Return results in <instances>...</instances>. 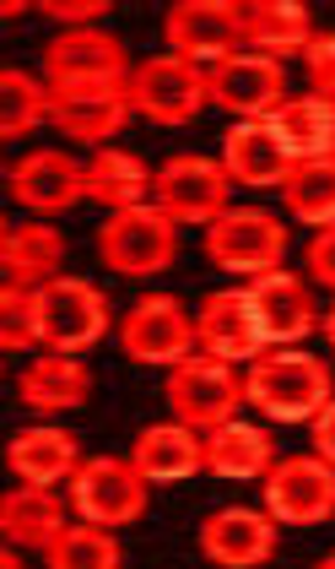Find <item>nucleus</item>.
Returning <instances> with one entry per match:
<instances>
[{"mask_svg": "<svg viewBox=\"0 0 335 569\" xmlns=\"http://www.w3.org/2000/svg\"><path fill=\"white\" fill-rule=\"evenodd\" d=\"M109 331V299L82 277H54L39 288V342L54 352H82Z\"/></svg>", "mask_w": 335, "mask_h": 569, "instance_id": "8", "label": "nucleus"}, {"mask_svg": "<svg viewBox=\"0 0 335 569\" xmlns=\"http://www.w3.org/2000/svg\"><path fill=\"white\" fill-rule=\"evenodd\" d=\"M206 98L216 109H227V114L265 120V114L287 98V71H282V60H271V54L238 49V54L216 60L206 71Z\"/></svg>", "mask_w": 335, "mask_h": 569, "instance_id": "11", "label": "nucleus"}, {"mask_svg": "<svg viewBox=\"0 0 335 569\" xmlns=\"http://www.w3.org/2000/svg\"><path fill=\"white\" fill-rule=\"evenodd\" d=\"M282 256H287V228L260 207H227L206 228V261L222 271L260 277V271H276Z\"/></svg>", "mask_w": 335, "mask_h": 569, "instance_id": "4", "label": "nucleus"}, {"mask_svg": "<svg viewBox=\"0 0 335 569\" xmlns=\"http://www.w3.org/2000/svg\"><path fill=\"white\" fill-rule=\"evenodd\" d=\"M130 461L141 467L146 482H179V478H195L206 467V439H195L190 423H152L135 435V450Z\"/></svg>", "mask_w": 335, "mask_h": 569, "instance_id": "21", "label": "nucleus"}, {"mask_svg": "<svg viewBox=\"0 0 335 569\" xmlns=\"http://www.w3.org/2000/svg\"><path fill=\"white\" fill-rule=\"evenodd\" d=\"M265 510L287 526H319L335 516V467L314 456H287L265 472Z\"/></svg>", "mask_w": 335, "mask_h": 569, "instance_id": "10", "label": "nucleus"}, {"mask_svg": "<svg viewBox=\"0 0 335 569\" xmlns=\"http://www.w3.org/2000/svg\"><path fill=\"white\" fill-rule=\"evenodd\" d=\"M120 542L109 537V526L98 521H77L65 526L49 548H43V565L49 569H120Z\"/></svg>", "mask_w": 335, "mask_h": 569, "instance_id": "30", "label": "nucleus"}, {"mask_svg": "<svg viewBox=\"0 0 335 569\" xmlns=\"http://www.w3.org/2000/svg\"><path fill=\"white\" fill-rule=\"evenodd\" d=\"M98 256L120 277H158L179 256V222L158 207H125L98 228Z\"/></svg>", "mask_w": 335, "mask_h": 569, "instance_id": "2", "label": "nucleus"}, {"mask_svg": "<svg viewBox=\"0 0 335 569\" xmlns=\"http://www.w3.org/2000/svg\"><path fill=\"white\" fill-rule=\"evenodd\" d=\"M39 120H49V88L33 82L28 71L6 66V77H0V136L17 141L22 131H33Z\"/></svg>", "mask_w": 335, "mask_h": 569, "instance_id": "31", "label": "nucleus"}, {"mask_svg": "<svg viewBox=\"0 0 335 569\" xmlns=\"http://www.w3.org/2000/svg\"><path fill=\"white\" fill-rule=\"evenodd\" d=\"M250 309L254 320H260V331H265V342H303L308 331H314V293L297 282L293 271H260L250 277Z\"/></svg>", "mask_w": 335, "mask_h": 569, "instance_id": "18", "label": "nucleus"}, {"mask_svg": "<svg viewBox=\"0 0 335 569\" xmlns=\"http://www.w3.org/2000/svg\"><path fill=\"white\" fill-rule=\"evenodd\" d=\"M39 11H43V17H54V22H71V28H82V22L109 17V0H43Z\"/></svg>", "mask_w": 335, "mask_h": 569, "instance_id": "34", "label": "nucleus"}, {"mask_svg": "<svg viewBox=\"0 0 335 569\" xmlns=\"http://www.w3.org/2000/svg\"><path fill=\"white\" fill-rule=\"evenodd\" d=\"M244 401L276 423H303L331 401V369L308 352H260L244 375Z\"/></svg>", "mask_w": 335, "mask_h": 569, "instance_id": "1", "label": "nucleus"}, {"mask_svg": "<svg viewBox=\"0 0 335 569\" xmlns=\"http://www.w3.org/2000/svg\"><path fill=\"white\" fill-rule=\"evenodd\" d=\"M238 17H244V44L254 54L282 60V54H297V49L314 44L308 6H293V0H250V6H238Z\"/></svg>", "mask_w": 335, "mask_h": 569, "instance_id": "23", "label": "nucleus"}, {"mask_svg": "<svg viewBox=\"0 0 335 569\" xmlns=\"http://www.w3.org/2000/svg\"><path fill=\"white\" fill-rule=\"evenodd\" d=\"M17 396L33 412H71V407H82L87 396H92V375L71 352H54V358H39L33 369H22Z\"/></svg>", "mask_w": 335, "mask_h": 569, "instance_id": "26", "label": "nucleus"}, {"mask_svg": "<svg viewBox=\"0 0 335 569\" xmlns=\"http://www.w3.org/2000/svg\"><path fill=\"white\" fill-rule=\"evenodd\" d=\"M308 277H314L319 288H335V222L319 228V239L308 244Z\"/></svg>", "mask_w": 335, "mask_h": 569, "instance_id": "35", "label": "nucleus"}, {"mask_svg": "<svg viewBox=\"0 0 335 569\" xmlns=\"http://www.w3.org/2000/svg\"><path fill=\"white\" fill-rule=\"evenodd\" d=\"M325 337H331V342H335V309H331V315H325Z\"/></svg>", "mask_w": 335, "mask_h": 569, "instance_id": "37", "label": "nucleus"}, {"mask_svg": "<svg viewBox=\"0 0 335 569\" xmlns=\"http://www.w3.org/2000/svg\"><path fill=\"white\" fill-rule=\"evenodd\" d=\"M6 467L22 482H39V488H54L60 478H71L82 467V450L65 429H22V435L6 445Z\"/></svg>", "mask_w": 335, "mask_h": 569, "instance_id": "24", "label": "nucleus"}, {"mask_svg": "<svg viewBox=\"0 0 335 569\" xmlns=\"http://www.w3.org/2000/svg\"><path fill=\"white\" fill-rule=\"evenodd\" d=\"M6 190L33 212H65L87 196V169L65 152H28L6 169Z\"/></svg>", "mask_w": 335, "mask_h": 569, "instance_id": "15", "label": "nucleus"}, {"mask_svg": "<svg viewBox=\"0 0 335 569\" xmlns=\"http://www.w3.org/2000/svg\"><path fill=\"white\" fill-rule=\"evenodd\" d=\"M265 126L282 136V147L293 152V163H314V158H335V98H282Z\"/></svg>", "mask_w": 335, "mask_h": 569, "instance_id": "20", "label": "nucleus"}, {"mask_svg": "<svg viewBox=\"0 0 335 569\" xmlns=\"http://www.w3.org/2000/svg\"><path fill=\"white\" fill-rule=\"evenodd\" d=\"M71 510L98 526L141 521V510H146V478H141V467L120 461V456H92V461H82L71 472Z\"/></svg>", "mask_w": 335, "mask_h": 569, "instance_id": "7", "label": "nucleus"}, {"mask_svg": "<svg viewBox=\"0 0 335 569\" xmlns=\"http://www.w3.org/2000/svg\"><path fill=\"white\" fill-rule=\"evenodd\" d=\"M201 553L222 569H254L276 553V516L271 510H250V505H227L206 516L201 526Z\"/></svg>", "mask_w": 335, "mask_h": 569, "instance_id": "14", "label": "nucleus"}, {"mask_svg": "<svg viewBox=\"0 0 335 569\" xmlns=\"http://www.w3.org/2000/svg\"><path fill=\"white\" fill-rule=\"evenodd\" d=\"M163 33L179 60H195L211 71L216 60L238 54L244 17H238V0H179V6H168Z\"/></svg>", "mask_w": 335, "mask_h": 569, "instance_id": "9", "label": "nucleus"}, {"mask_svg": "<svg viewBox=\"0 0 335 569\" xmlns=\"http://www.w3.org/2000/svg\"><path fill=\"white\" fill-rule=\"evenodd\" d=\"M0 266H6V282L17 288H43L60 277V261H65V239L43 222H6L0 233Z\"/></svg>", "mask_w": 335, "mask_h": 569, "instance_id": "22", "label": "nucleus"}, {"mask_svg": "<svg viewBox=\"0 0 335 569\" xmlns=\"http://www.w3.org/2000/svg\"><path fill=\"white\" fill-rule=\"evenodd\" d=\"M222 169H227V179H238L250 190H271V184H287L297 163L265 120H238L222 141Z\"/></svg>", "mask_w": 335, "mask_h": 569, "instance_id": "19", "label": "nucleus"}, {"mask_svg": "<svg viewBox=\"0 0 335 569\" xmlns=\"http://www.w3.org/2000/svg\"><path fill=\"white\" fill-rule=\"evenodd\" d=\"M282 201L297 222L308 228H331L335 222V158H314V163H297L287 184H282Z\"/></svg>", "mask_w": 335, "mask_h": 569, "instance_id": "29", "label": "nucleus"}, {"mask_svg": "<svg viewBox=\"0 0 335 569\" xmlns=\"http://www.w3.org/2000/svg\"><path fill=\"white\" fill-rule=\"evenodd\" d=\"M238 407H244V380L233 375V363H222L211 352L173 363V375H168V412L179 423H190L195 435H211Z\"/></svg>", "mask_w": 335, "mask_h": 569, "instance_id": "3", "label": "nucleus"}, {"mask_svg": "<svg viewBox=\"0 0 335 569\" xmlns=\"http://www.w3.org/2000/svg\"><path fill=\"white\" fill-rule=\"evenodd\" d=\"M146 190H152V174H146V163H141L135 152L103 147V152L87 163V201H103V207L125 212V207H141V201H146Z\"/></svg>", "mask_w": 335, "mask_h": 569, "instance_id": "28", "label": "nucleus"}, {"mask_svg": "<svg viewBox=\"0 0 335 569\" xmlns=\"http://www.w3.org/2000/svg\"><path fill=\"white\" fill-rule=\"evenodd\" d=\"M0 331H6V348L39 342V288L6 282V293H0Z\"/></svg>", "mask_w": 335, "mask_h": 569, "instance_id": "32", "label": "nucleus"}, {"mask_svg": "<svg viewBox=\"0 0 335 569\" xmlns=\"http://www.w3.org/2000/svg\"><path fill=\"white\" fill-rule=\"evenodd\" d=\"M130 114L125 82H54L49 88V120L77 141H109Z\"/></svg>", "mask_w": 335, "mask_h": 569, "instance_id": "12", "label": "nucleus"}, {"mask_svg": "<svg viewBox=\"0 0 335 569\" xmlns=\"http://www.w3.org/2000/svg\"><path fill=\"white\" fill-rule=\"evenodd\" d=\"M303 71L319 98H335V33H314V44L303 49Z\"/></svg>", "mask_w": 335, "mask_h": 569, "instance_id": "33", "label": "nucleus"}, {"mask_svg": "<svg viewBox=\"0 0 335 569\" xmlns=\"http://www.w3.org/2000/svg\"><path fill=\"white\" fill-rule=\"evenodd\" d=\"M0 531H6V542H17V548H49L60 531H65V505L39 488V482H22L17 493H6L0 499Z\"/></svg>", "mask_w": 335, "mask_h": 569, "instance_id": "27", "label": "nucleus"}, {"mask_svg": "<svg viewBox=\"0 0 335 569\" xmlns=\"http://www.w3.org/2000/svg\"><path fill=\"white\" fill-rule=\"evenodd\" d=\"M325 565H331V569H335V553H331V559H325Z\"/></svg>", "mask_w": 335, "mask_h": 569, "instance_id": "38", "label": "nucleus"}, {"mask_svg": "<svg viewBox=\"0 0 335 569\" xmlns=\"http://www.w3.org/2000/svg\"><path fill=\"white\" fill-rule=\"evenodd\" d=\"M308 423H314V450H319V456L335 467V401H325Z\"/></svg>", "mask_w": 335, "mask_h": 569, "instance_id": "36", "label": "nucleus"}, {"mask_svg": "<svg viewBox=\"0 0 335 569\" xmlns=\"http://www.w3.org/2000/svg\"><path fill=\"white\" fill-rule=\"evenodd\" d=\"M43 71H49V88L54 82H130L125 44L98 28H71V33L49 39Z\"/></svg>", "mask_w": 335, "mask_h": 569, "instance_id": "16", "label": "nucleus"}, {"mask_svg": "<svg viewBox=\"0 0 335 569\" xmlns=\"http://www.w3.org/2000/svg\"><path fill=\"white\" fill-rule=\"evenodd\" d=\"M227 169L201 152H179L152 174V207L173 222H216L227 212Z\"/></svg>", "mask_w": 335, "mask_h": 569, "instance_id": "6", "label": "nucleus"}, {"mask_svg": "<svg viewBox=\"0 0 335 569\" xmlns=\"http://www.w3.org/2000/svg\"><path fill=\"white\" fill-rule=\"evenodd\" d=\"M120 348L135 363H179L195 348V320L168 293H146L120 326Z\"/></svg>", "mask_w": 335, "mask_h": 569, "instance_id": "13", "label": "nucleus"}, {"mask_svg": "<svg viewBox=\"0 0 335 569\" xmlns=\"http://www.w3.org/2000/svg\"><path fill=\"white\" fill-rule=\"evenodd\" d=\"M206 467L216 478H265L271 467H276V445L265 429H254L244 418H227V423H216L206 435Z\"/></svg>", "mask_w": 335, "mask_h": 569, "instance_id": "25", "label": "nucleus"}, {"mask_svg": "<svg viewBox=\"0 0 335 569\" xmlns=\"http://www.w3.org/2000/svg\"><path fill=\"white\" fill-rule=\"evenodd\" d=\"M195 342L222 363H254L265 352V331L254 320L250 293L244 288L238 293H211L201 305V320H195Z\"/></svg>", "mask_w": 335, "mask_h": 569, "instance_id": "17", "label": "nucleus"}, {"mask_svg": "<svg viewBox=\"0 0 335 569\" xmlns=\"http://www.w3.org/2000/svg\"><path fill=\"white\" fill-rule=\"evenodd\" d=\"M125 88L135 114H146L158 126H184L206 103V71L195 60H179V54H152L130 71Z\"/></svg>", "mask_w": 335, "mask_h": 569, "instance_id": "5", "label": "nucleus"}]
</instances>
